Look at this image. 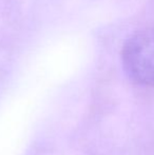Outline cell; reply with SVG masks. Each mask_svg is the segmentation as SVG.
Listing matches in <instances>:
<instances>
[{
	"label": "cell",
	"instance_id": "obj_1",
	"mask_svg": "<svg viewBox=\"0 0 154 155\" xmlns=\"http://www.w3.org/2000/svg\"><path fill=\"white\" fill-rule=\"evenodd\" d=\"M121 62L132 81L154 86V27L139 30L127 39L121 50Z\"/></svg>",
	"mask_w": 154,
	"mask_h": 155
}]
</instances>
